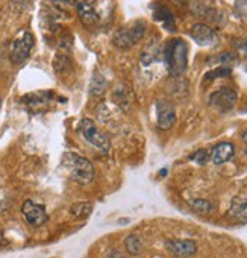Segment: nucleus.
Masks as SVG:
<instances>
[{"instance_id": "1", "label": "nucleus", "mask_w": 247, "mask_h": 258, "mask_svg": "<svg viewBox=\"0 0 247 258\" xmlns=\"http://www.w3.org/2000/svg\"><path fill=\"white\" fill-rule=\"evenodd\" d=\"M164 62L172 75H182L188 66V46L182 38L170 40L164 49Z\"/></svg>"}, {"instance_id": "2", "label": "nucleus", "mask_w": 247, "mask_h": 258, "mask_svg": "<svg viewBox=\"0 0 247 258\" xmlns=\"http://www.w3.org/2000/svg\"><path fill=\"white\" fill-rule=\"evenodd\" d=\"M62 166L68 172L70 178L74 179L79 184H88L94 176L93 164L87 158H84V157H80L77 154H73V152L64 154Z\"/></svg>"}, {"instance_id": "3", "label": "nucleus", "mask_w": 247, "mask_h": 258, "mask_svg": "<svg viewBox=\"0 0 247 258\" xmlns=\"http://www.w3.org/2000/svg\"><path fill=\"white\" fill-rule=\"evenodd\" d=\"M144 34H146L144 22H134L132 25L120 28L115 32L112 43L120 49H129V47L135 46L144 37Z\"/></svg>"}, {"instance_id": "4", "label": "nucleus", "mask_w": 247, "mask_h": 258, "mask_svg": "<svg viewBox=\"0 0 247 258\" xmlns=\"http://www.w3.org/2000/svg\"><path fill=\"white\" fill-rule=\"evenodd\" d=\"M34 49V35L29 31H22L10 46V58L14 64L20 66L28 61Z\"/></svg>"}, {"instance_id": "5", "label": "nucleus", "mask_w": 247, "mask_h": 258, "mask_svg": "<svg viewBox=\"0 0 247 258\" xmlns=\"http://www.w3.org/2000/svg\"><path fill=\"white\" fill-rule=\"evenodd\" d=\"M80 134L94 148H97L103 152H106L109 149V139L99 131L96 123L91 118H84L80 121Z\"/></svg>"}, {"instance_id": "6", "label": "nucleus", "mask_w": 247, "mask_h": 258, "mask_svg": "<svg viewBox=\"0 0 247 258\" xmlns=\"http://www.w3.org/2000/svg\"><path fill=\"white\" fill-rule=\"evenodd\" d=\"M236 99H238V96L233 88L223 87L209 96V105L220 112H227L235 106Z\"/></svg>"}, {"instance_id": "7", "label": "nucleus", "mask_w": 247, "mask_h": 258, "mask_svg": "<svg viewBox=\"0 0 247 258\" xmlns=\"http://www.w3.org/2000/svg\"><path fill=\"white\" fill-rule=\"evenodd\" d=\"M190 35L199 46H203V47H214L218 43L217 32L212 28H209L208 25H203V23L194 25L191 28V31H190Z\"/></svg>"}, {"instance_id": "8", "label": "nucleus", "mask_w": 247, "mask_h": 258, "mask_svg": "<svg viewBox=\"0 0 247 258\" xmlns=\"http://www.w3.org/2000/svg\"><path fill=\"white\" fill-rule=\"evenodd\" d=\"M22 213L25 220L31 225V226H41L46 223L47 220V213L46 208L40 204H35L34 201H26L22 207Z\"/></svg>"}, {"instance_id": "9", "label": "nucleus", "mask_w": 247, "mask_h": 258, "mask_svg": "<svg viewBox=\"0 0 247 258\" xmlns=\"http://www.w3.org/2000/svg\"><path fill=\"white\" fill-rule=\"evenodd\" d=\"M167 250L178 258H187L197 252V243L190 238H178V240H169L166 241Z\"/></svg>"}, {"instance_id": "10", "label": "nucleus", "mask_w": 247, "mask_h": 258, "mask_svg": "<svg viewBox=\"0 0 247 258\" xmlns=\"http://www.w3.org/2000/svg\"><path fill=\"white\" fill-rule=\"evenodd\" d=\"M176 121V111L175 106L167 100H159L156 103V124L162 131L170 129Z\"/></svg>"}, {"instance_id": "11", "label": "nucleus", "mask_w": 247, "mask_h": 258, "mask_svg": "<svg viewBox=\"0 0 247 258\" xmlns=\"http://www.w3.org/2000/svg\"><path fill=\"white\" fill-rule=\"evenodd\" d=\"M76 8H77L79 19L82 20V23L87 28L96 26L99 23L100 16H99V11L96 10V4H93V2H79V4H76Z\"/></svg>"}, {"instance_id": "12", "label": "nucleus", "mask_w": 247, "mask_h": 258, "mask_svg": "<svg viewBox=\"0 0 247 258\" xmlns=\"http://www.w3.org/2000/svg\"><path fill=\"white\" fill-rule=\"evenodd\" d=\"M227 217L236 223H247V201L242 196H236L232 199Z\"/></svg>"}, {"instance_id": "13", "label": "nucleus", "mask_w": 247, "mask_h": 258, "mask_svg": "<svg viewBox=\"0 0 247 258\" xmlns=\"http://www.w3.org/2000/svg\"><path fill=\"white\" fill-rule=\"evenodd\" d=\"M233 154H235L233 145L224 142V143H218L212 148V151L209 154V160L214 164H224L233 157Z\"/></svg>"}, {"instance_id": "14", "label": "nucleus", "mask_w": 247, "mask_h": 258, "mask_svg": "<svg viewBox=\"0 0 247 258\" xmlns=\"http://www.w3.org/2000/svg\"><path fill=\"white\" fill-rule=\"evenodd\" d=\"M70 213L76 219H87L93 213V204L91 202H76L71 205Z\"/></svg>"}, {"instance_id": "15", "label": "nucleus", "mask_w": 247, "mask_h": 258, "mask_svg": "<svg viewBox=\"0 0 247 258\" xmlns=\"http://www.w3.org/2000/svg\"><path fill=\"white\" fill-rule=\"evenodd\" d=\"M125 247H126V250H128L131 255L137 256V255H140L141 250H143V241H141V238H140L138 235L131 234V235H128V237L125 238Z\"/></svg>"}, {"instance_id": "16", "label": "nucleus", "mask_w": 247, "mask_h": 258, "mask_svg": "<svg viewBox=\"0 0 247 258\" xmlns=\"http://www.w3.org/2000/svg\"><path fill=\"white\" fill-rule=\"evenodd\" d=\"M105 88H106V81H105V78H103L99 72H96L94 76H93V79H91V93H93L94 96H99V94H102V93L105 91Z\"/></svg>"}, {"instance_id": "17", "label": "nucleus", "mask_w": 247, "mask_h": 258, "mask_svg": "<svg viewBox=\"0 0 247 258\" xmlns=\"http://www.w3.org/2000/svg\"><path fill=\"white\" fill-rule=\"evenodd\" d=\"M191 208L199 214H208L214 210V205L206 199H194L191 202Z\"/></svg>"}, {"instance_id": "18", "label": "nucleus", "mask_w": 247, "mask_h": 258, "mask_svg": "<svg viewBox=\"0 0 247 258\" xmlns=\"http://www.w3.org/2000/svg\"><path fill=\"white\" fill-rule=\"evenodd\" d=\"M156 19L161 20L164 23V26L169 29V31H175V20H173V16L172 13L167 10V8H162L161 11L156 13Z\"/></svg>"}, {"instance_id": "19", "label": "nucleus", "mask_w": 247, "mask_h": 258, "mask_svg": "<svg viewBox=\"0 0 247 258\" xmlns=\"http://www.w3.org/2000/svg\"><path fill=\"white\" fill-rule=\"evenodd\" d=\"M230 75V69L229 67H221V69H217L214 70L212 73H208L206 78H224V76H229Z\"/></svg>"}, {"instance_id": "20", "label": "nucleus", "mask_w": 247, "mask_h": 258, "mask_svg": "<svg viewBox=\"0 0 247 258\" xmlns=\"http://www.w3.org/2000/svg\"><path fill=\"white\" fill-rule=\"evenodd\" d=\"M193 160H194L196 163H199V164H205V163L209 160V154H208L205 149H202V151H197V152L193 155Z\"/></svg>"}, {"instance_id": "21", "label": "nucleus", "mask_w": 247, "mask_h": 258, "mask_svg": "<svg viewBox=\"0 0 247 258\" xmlns=\"http://www.w3.org/2000/svg\"><path fill=\"white\" fill-rule=\"evenodd\" d=\"M235 8H236V10H242V8H244V11H241L239 14L247 16V2H236V4H235Z\"/></svg>"}, {"instance_id": "22", "label": "nucleus", "mask_w": 247, "mask_h": 258, "mask_svg": "<svg viewBox=\"0 0 247 258\" xmlns=\"http://www.w3.org/2000/svg\"><path fill=\"white\" fill-rule=\"evenodd\" d=\"M236 47H238V50H241L242 53H245V55H247V40L238 41V43H236Z\"/></svg>"}, {"instance_id": "23", "label": "nucleus", "mask_w": 247, "mask_h": 258, "mask_svg": "<svg viewBox=\"0 0 247 258\" xmlns=\"http://www.w3.org/2000/svg\"><path fill=\"white\" fill-rule=\"evenodd\" d=\"M105 258H123V256H121V253H120L117 249H112L111 252H108V253H106V256H105Z\"/></svg>"}, {"instance_id": "24", "label": "nucleus", "mask_w": 247, "mask_h": 258, "mask_svg": "<svg viewBox=\"0 0 247 258\" xmlns=\"http://www.w3.org/2000/svg\"><path fill=\"white\" fill-rule=\"evenodd\" d=\"M242 140H244V143L247 145V129H245V133L242 134Z\"/></svg>"}, {"instance_id": "25", "label": "nucleus", "mask_w": 247, "mask_h": 258, "mask_svg": "<svg viewBox=\"0 0 247 258\" xmlns=\"http://www.w3.org/2000/svg\"><path fill=\"white\" fill-rule=\"evenodd\" d=\"M4 240V232H2V229H0V241Z\"/></svg>"}, {"instance_id": "26", "label": "nucleus", "mask_w": 247, "mask_h": 258, "mask_svg": "<svg viewBox=\"0 0 247 258\" xmlns=\"http://www.w3.org/2000/svg\"><path fill=\"white\" fill-rule=\"evenodd\" d=\"M0 106H2V100H0Z\"/></svg>"}, {"instance_id": "27", "label": "nucleus", "mask_w": 247, "mask_h": 258, "mask_svg": "<svg viewBox=\"0 0 247 258\" xmlns=\"http://www.w3.org/2000/svg\"><path fill=\"white\" fill-rule=\"evenodd\" d=\"M155 258H161V256H155Z\"/></svg>"}]
</instances>
